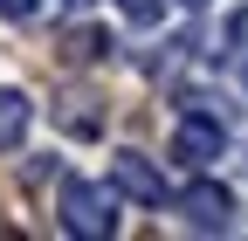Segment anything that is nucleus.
<instances>
[{"instance_id":"obj_7","label":"nucleus","mask_w":248,"mask_h":241,"mask_svg":"<svg viewBox=\"0 0 248 241\" xmlns=\"http://www.w3.org/2000/svg\"><path fill=\"white\" fill-rule=\"evenodd\" d=\"M117 42H110V28H97V21H83V28H69V35H62V55H69V62H104Z\"/></svg>"},{"instance_id":"obj_5","label":"nucleus","mask_w":248,"mask_h":241,"mask_svg":"<svg viewBox=\"0 0 248 241\" xmlns=\"http://www.w3.org/2000/svg\"><path fill=\"white\" fill-rule=\"evenodd\" d=\"M55 124L69 131V138H97V131H104V104H97V97H62V104H55Z\"/></svg>"},{"instance_id":"obj_1","label":"nucleus","mask_w":248,"mask_h":241,"mask_svg":"<svg viewBox=\"0 0 248 241\" xmlns=\"http://www.w3.org/2000/svg\"><path fill=\"white\" fill-rule=\"evenodd\" d=\"M55 214H62V234H117V186H104V179H83L69 172L55 193Z\"/></svg>"},{"instance_id":"obj_6","label":"nucleus","mask_w":248,"mask_h":241,"mask_svg":"<svg viewBox=\"0 0 248 241\" xmlns=\"http://www.w3.org/2000/svg\"><path fill=\"white\" fill-rule=\"evenodd\" d=\"M28 117H35V104H28L21 90L0 83V152H14V145L28 138Z\"/></svg>"},{"instance_id":"obj_11","label":"nucleus","mask_w":248,"mask_h":241,"mask_svg":"<svg viewBox=\"0 0 248 241\" xmlns=\"http://www.w3.org/2000/svg\"><path fill=\"white\" fill-rule=\"evenodd\" d=\"M179 7H214V0H179Z\"/></svg>"},{"instance_id":"obj_4","label":"nucleus","mask_w":248,"mask_h":241,"mask_svg":"<svg viewBox=\"0 0 248 241\" xmlns=\"http://www.w3.org/2000/svg\"><path fill=\"white\" fill-rule=\"evenodd\" d=\"M110 186H117L124 200H138V207H166V200H172L166 172L152 166L145 152H117V159H110Z\"/></svg>"},{"instance_id":"obj_3","label":"nucleus","mask_w":248,"mask_h":241,"mask_svg":"<svg viewBox=\"0 0 248 241\" xmlns=\"http://www.w3.org/2000/svg\"><path fill=\"white\" fill-rule=\"evenodd\" d=\"M179 221L193 227V234H228L234 227V193L214 186V179H193V186L179 193Z\"/></svg>"},{"instance_id":"obj_12","label":"nucleus","mask_w":248,"mask_h":241,"mask_svg":"<svg viewBox=\"0 0 248 241\" xmlns=\"http://www.w3.org/2000/svg\"><path fill=\"white\" fill-rule=\"evenodd\" d=\"M62 7H90V0H62Z\"/></svg>"},{"instance_id":"obj_10","label":"nucleus","mask_w":248,"mask_h":241,"mask_svg":"<svg viewBox=\"0 0 248 241\" xmlns=\"http://www.w3.org/2000/svg\"><path fill=\"white\" fill-rule=\"evenodd\" d=\"M241 42H248V7H234V14H228V48H241Z\"/></svg>"},{"instance_id":"obj_13","label":"nucleus","mask_w":248,"mask_h":241,"mask_svg":"<svg viewBox=\"0 0 248 241\" xmlns=\"http://www.w3.org/2000/svg\"><path fill=\"white\" fill-rule=\"evenodd\" d=\"M241 90H248V62H241Z\"/></svg>"},{"instance_id":"obj_8","label":"nucleus","mask_w":248,"mask_h":241,"mask_svg":"<svg viewBox=\"0 0 248 241\" xmlns=\"http://www.w3.org/2000/svg\"><path fill=\"white\" fill-rule=\"evenodd\" d=\"M117 7L131 14L138 28H159V21H166V0H117Z\"/></svg>"},{"instance_id":"obj_2","label":"nucleus","mask_w":248,"mask_h":241,"mask_svg":"<svg viewBox=\"0 0 248 241\" xmlns=\"http://www.w3.org/2000/svg\"><path fill=\"white\" fill-rule=\"evenodd\" d=\"M172 159H179V166H193V172H207L214 159H228V124H221V110L186 104L179 131H172Z\"/></svg>"},{"instance_id":"obj_9","label":"nucleus","mask_w":248,"mask_h":241,"mask_svg":"<svg viewBox=\"0 0 248 241\" xmlns=\"http://www.w3.org/2000/svg\"><path fill=\"white\" fill-rule=\"evenodd\" d=\"M42 0H0V21H35Z\"/></svg>"}]
</instances>
